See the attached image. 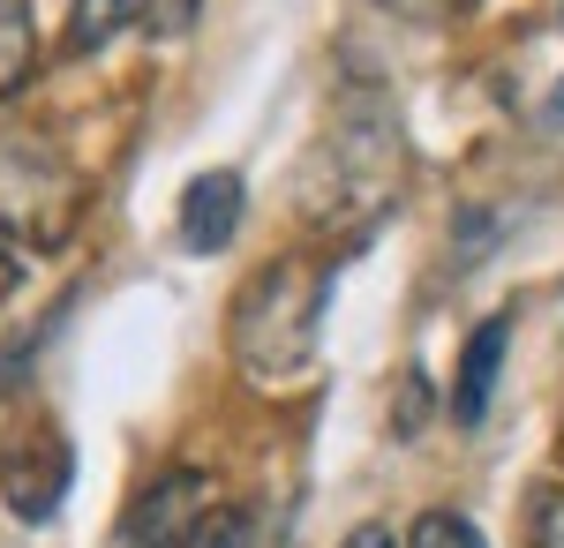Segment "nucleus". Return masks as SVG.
I'll return each instance as SVG.
<instances>
[{"instance_id":"obj_1","label":"nucleus","mask_w":564,"mask_h":548,"mask_svg":"<svg viewBox=\"0 0 564 548\" xmlns=\"http://www.w3.org/2000/svg\"><path fill=\"white\" fill-rule=\"evenodd\" d=\"M324 308H332V278L308 271V263H271L257 271L234 316H226V346H234V369L249 383H286L316 361V331H324Z\"/></svg>"},{"instance_id":"obj_2","label":"nucleus","mask_w":564,"mask_h":548,"mask_svg":"<svg viewBox=\"0 0 564 548\" xmlns=\"http://www.w3.org/2000/svg\"><path fill=\"white\" fill-rule=\"evenodd\" d=\"M84 218V173L68 166L45 135L8 128L0 135V233L31 241V249H61Z\"/></svg>"},{"instance_id":"obj_3","label":"nucleus","mask_w":564,"mask_h":548,"mask_svg":"<svg viewBox=\"0 0 564 548\" xmlns=\"http://www.w3.org/2000/svg\"><path fill=\"white\" fill-rule=\"evenodd\" d=\"M68 481H76V459H68V436L53 421L8 436V451H0V504L23 526H45L61 511V496H68Z\"/></svg>"},{"instance_id":"obj_4","label":"nucleus","mask_w":564,"mask_h":548,"mask_svg":"<svg viewBox=\"0 0 564 548\" xmlns=\"http://www.w3.org/2000/svg\"><path fill=\"white\" fill-rule=\"evenodd\" d=\"M212 504H218L212 473H196V465L159 473L129 511V548H188L204 526H212Z\"/></svg>"},{"instance_id":"obj_5","label":"nucleus","mask_w":564,"mask_h":548,"mask_svg":"<svg viewBox=\"0 0 564 548\" xmlns=\"http://www.w3.org/2000/svg\"><path fill=\"white\" fill-rule=\"evenodd\" d=\"M241 218H249V188H241V173H196L188 188H181V249L188 255H226L234 249V233H241Z\"/></svg>"},{"instance_id":"obj_6","label":"nucleus","mask_w":564,"mask_h":548,"mask_svg":"<svg viewBox=\"0 0 564 548\" xmlns=\"http://www.w3.org/2000/svg\"><path fill=\"white\" fill-rule=\"evenodd\" d=\"M505 346H512V324L505 316H489L475 338H467V361H459V383H452V421L475 428L489 414V398H497V376H505Z\"/></svg>"},{"instance_id":"obj_7","label":"nucleus","mask_w":564,"mask_h":548,"mask_svg":"<svg viewBox=\"0 0 564 548\" xmlns=\"http://www.w3.org/2000/svg\"><path fill=\"white\" fill-rule=\"evenodd\" d=\"M39 68V31H31V0H0V98L23 90Z\"/></svg>"},{"instance_id":"obj_8","label":"nucleus","mask_w":564,"mask_h":548,"mask_svg":"<svg viewBox=\"0 0 564 548\" xmlns=\"http://www.w3.org/2000/svg\"><path fill=\"white\" fill-rule=\"evenodd\" d=\"M121 23L166 31V8H159V0H76V45H106Z\"/></svg>"},{"instance_id":"obj_9","label":"nucleus","mask_w":564,"mask_h":548,"mask_svg":"<svg viewBox=\"0 0 564 548\" xmlns=\"http://www.w3.org/2000/svg\"><path fill=\"white\" fill-rule=\"evenodd\" d=\"M188 548H286V526L271 511H212V526Z\"/></svg>"},{"instance_id":"obj_10","label":"nucleus","mask_w":564,"mask_h":548,"mask_svg":"<svg viewBox=\"0 0 564 548\" xmlns=\"http://www.w3.org/2000/svg\"><path fill=\"white\" fill-rule=\"evenodd\" d=\"M406 548H489V541L475 534V518H459V511H430V518H414Z\"/></svg>"},{"instance_id":"obj_11","label":"nucleus","mask_w":564,"mask_h":548,"mask_svg":"<svg viewBox=\"0 0 564 548\" xmlns=\"http://www.w3.org/2000/svg\"><path fill=\"white\" fill-rule=\"evenodd\" d=\"M534 548H564V489L534 504Z\"/></svg>"},{"instance_id":"obj_12","label":"nucleus","mask_w":564,"mask_h":548,"mask_svg":"<svg viewBox=\"0 0 564 548\" xmlns=\"http://www.w3.org/2000/svg\"><path fill=\"white\" fill-rule=\"evenodd\" d=\"M15 278H23V263H15V241H8V233H0V300L15 294Z\"/></svg>"},{"instance_id":"obj_13","label":"nucleus","mask_w":564,"mask_h":548,"mask_svg":"<svg viewBox=\"0 0 564 548\" xmlns=\"http://www.w3.org/2000/svg\"><path fill=\"white\" fill-rule=\"evenodd\" d=\"M347 548H399V541H391L384 526H354V534H347Z\"/></svg>"},{"instance_id":"obj_14","label":"nucleus","mask_w":564,"mask_h":548,"mask_svg":"<svg viewBox=\"0 0 564 548\" xmlns=\"http://www.w3.org/2000/svg\"><path fill=\"white\" fill-rule=\"evenodd\" d=\"M391 8H430L436 15V8H467V0H391Z\"/></svg>"},{"instance_id":"obj_15","label":"nucleus","mask_w":564,"mask_h":548,"mask_svg":"<svg viewBox=\"0 0 564 548\" xmlns=\"http://www.w3.org/2000/svg\"><path fill=\"white\" fill-rule=\"evenodd\" d=\"M550 98H557V106H550V128H564V84L550 90Z\"/></svg>"}]
</instances>
